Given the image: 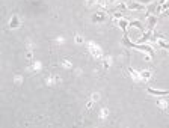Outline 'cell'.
<instances>
[{
	"label": "cell",
	"instance_id": "ac0fdd59",
	"mask_svg": "<svg viewBox=\"0 0 169 128\" xmlns=\"http://www.w3.org/2000/svg\"><path fill=\"white\" fill-rule=\"evenodd\" d=\"M110 63H112V59L110 57H104V68H107Z\"/></svg>",
	"mask_w": 169,
	"mask_h": 128
},
{
	"label": "cell",
	"instance_id": "6da1fadb",
	"mask_svg": "<svg viewBox=\"0 0 169 128\" xmlns=\"http://www.w3.org/2000/svg\"><path fill=\"white\" fill-rule=\"evenodd\" d=\"M122 45L127 47V48H136V50H140V51H145V53H148L151 57L154 56V50L150 47V45H145V44H134L128 39V33L124 32V38H122Z\"/></svg>",
	"mask_w": 169,
	"mask_h": 128
},
{
	"label": "cell",
	"instance_id": "7a4b0ae2",
	"mask_svg": "<svg viewBox=\"0 0 169 128\" xmlns=\"http://www.w3.org/2000/svg\"><path fill=\"white\" fill-rule=\"evenodd\" d=\"M88 47H89V51L92 53V56H94L95 59L101 57V48H100L98 45H95L94 42H88Z\"/></svg>",
	"mask_w": 169,
	"mask_h": 128
},
{
	"label": "cell",
	"instance_id": "ba28073f",
	"mask_svg": "<svg viewBox=\"0 0 169 128\" xmlns=\"http://www.w3.org/2000/svg\"><path fill=\"white\" fill-rule=\"evenodd\" d=\"M104 20H106L104 12H97V14H94V17H92V21L94 23H101V21H104Z\"/></svg>",
	"mask_w": 169,
	"mask_h": 128
},
{
	"label": "cell",
	"instance_id": "d6986e66",
	"mask_svg": "<svg viewBox=\"0 0 169 128\" xmlns=\"http://www.w3.org/2000/svg\"><path fill=\"white\" fill-rule=\"evenodd\" d=\"M137 2L142 5H150V3H152V0H137Z\"/></svg>",
	"mask_w": 169,
	"mask_h": 128
},
{
	"label": "cell",
	"instance_id": "277c9868",
	"mask_svg": "<svg viewBox=\"0 0 169 128\" xmlns=\"http://www.w3.org/2000/svg\"><path fill=\"white\" fill-rule=\"evenodd\" d=\"M127 8H128L130 11H144V9H145V6L142 5V3H139V2H130V3L127 5Z\"/></svg>",
	"mask_w": 169,
	"mask_h": 128
},
{
	"label": "cell",
	"instance_id": "d4e9b609",
	"mask_svg": "<svg viewBox=\"0 0 169 128\" xmlns=\"http://www.w3.org/2000/svg\"><path fill=\"white\" fill-rule=\"evenodd\" d=\"M163 17H169V9H166V11H165V14H163Z\"/></svg>",
	"mask_w": 169,
	"mask_h": 128
},
{
	"label": "cell",
	"instance_id": "7402d4cb",
	"mask_svg": "<svg viewBox=\"0 0 169 128\" xmlns=\"http://www.w3.org/2000/svg\"><path fill=\"white\" fill-rule=\"evenodd\" d=\"M76 41L79 42V44H82V42H83V38H82V36H76Z\"/></svg>",
	"mask_w": 169,
	"mask_h": 128
},
{
	"label": "cell",
	"instance_id": "9a60e30c",
	"mask_svg": "<svg viewBox=\"0 0 169 128\" xmlns=\"http://www.w3.org/2000/svg\"><path fill=\"white\" fill-rule=\"evenodd\" d=\"M30 69H32V71H40V69H41V63H40V62H35Z\"/></svg>",
	"mask_w": 169,
	"mask_h": 128
},
{
	"label": "cell",
	"instance_id": "cb8c5ba5",
	"mask_svg": "<svg viewBox=\"0 0 169 128\" xmlns=\"http://www.w3.org/2000/svg\"><path fill=\"white\" fill-rule=\"evenodd\" d=\"M115 17H116V18H122V14H121V12H116Z\"/></svg>",
	"mask_w": 169,
	"mask_h": 128
},
{
	"label": "cell",
	"instance_id": "484cf974",
	"mask_svg": "<svg viewBox=\"0 0 169 128\" xmlns=\"http://www.w3.org/2000/svg\"><path fill=\"white\" fill-rule=\"evenodd\" d=\"M91 2H94V0H91Z\"/></svg>",
	"mask_w": 169,
	"mask_h": 128
},
{
	"label": "cell",
	"instance_id": "44dd1931",
	"mask_svg": "<svg viewBox=\"0 0 169 128\" xmlns=\"http://www.w3.org/2000/svg\"><path fill=\"white\" fill-rule=\"evenodd\" d=\"M21 82H23V77H21V75H17V77H15V83H17V84H20Z\"/></svg>",
	"mask_w": 169,
	"mask_h": 128
},
{
	"label": "cell",
	"instance_id": "e0dca14e",
	"mask_svg": "<svg viewBox=\"0 0 169 128\" xmlns=\"http://www.w3.org/2000/svg\"><path fill=\"white\" fill-rule=\"evenodd\" d=\"M62 65L65 67V68H73V65H71V63H70V60H62Z\"/></svg>",
	"mask_w": 169,
	"mask_h": 128
},
{
	"label": "cell",
	"instance_id": "603a6c76",
	"mask_svg": "<svg viewBox=\"0 0 169 128\" xmlns=\"http://www.w3.org/2000/svg\"><path fill=\"white\" fill-rule=\"evenodd\" d=\"M26 57H27V59H32V51H30V50L26 51Z\"/></svg>",
	"mask_w": 169,
	"mask_h": 128
},
{
	"label": "cell",
	"instance_id": "5bb4252c",
	"mask_svg": "<svg viewBox=\"0 0 169 128\" xmlns=\"http://www.w3.org/2000/svg\"><path fill=\"white\" fill-rule=\"evenodd\" d=\"M157 44H159L162 48H165V50H169V42H165L163 39H160V36H159V39H157Z\"/></svg>",
	"mask_w": 169,
	"mask_h": 128
},
{
	"label": "cell",
	"instance_id": "7c38bea8",
	"mask_svg": "<svg viewBox=\"0 0 169 128\" xmlns=\"http://www.w3.org/2000/svg\"><path fill=\"white\" fill-rule=\"evenodd\" d=\"M157 106H159V109H162V110H166L169 104H168V101H166V99H159V101H157Z\"/></svg>",
	"mask_w": 169,
	"mask_h": 128
},
{
	"label": "cell",
	"instance_id": "30bf717a",
	"mask_svg": "<svg viewBox=\"0 0 169 128\" xmlns=\"http://www.w3.org/2000/svg\"><path fill=\"white\" fill-rule=\"evenodd\" d=\"M128 72H130V75H132V79L134 82H140V74L137 71H134L133 68H128Z\"/></svg>",
	"mask_w": 169,
	"mask_h": 128
},
{
	"label": "cell",
	"instance_id": "8992f818",
	"mask_svg": "<svg viewBox=\"0 0 169 128\" xmlns=\"http://www.w3.org/2000/svg\"><path fill=\"white\" fill-rule=\"evenodd\" d=\"M20 26V20H18V15H12V18H11V21H9V27L11 29H17Z\"/></svg>",
	"mask_w": 169,
	"mask_h": 128
},
{
	"label": "cell",
	"instance_id": "8fae6325",
	"mask_svg": "<svg viewBox=\"0 0 169 128\" xmlns=\"http://www.w3.org/2000/svg\"><path fill=\"white\" fill-rule=\"evenodd\" d=\"M118 26L124 30V32H127V26H128V21L125 20V18H119V21H118Z\"/></svg>",
	"mask_w": 169,
	"mask_h": 128
},
{
	"label": "cell",
	"instance_id": "4fadbf2b",
	"mask_svg": "<svg viewBox=\"0 0 169 128\" xmlns=\"http://www.w3.org/2000/svg\"><path fill=\"white\" fill-rule=\"evenodd\" d=\"M140 80H148L150 77H151V72L150 71H140Z\"/></svg>",
	"mask_w": 169,
	"mask_h": 128
},
{
	"label": "cell",
	"instance_id": "52a82bcc",
	"mask_svg": "<svg viewBox=\"0 0 169 128\" xmlns=\"http://www.w3.org/2000/svg\"><path fill=\"white\" fill-rule=\"evenodd\" d=\"M45 83L48 86H55V84H59L60 83V79H59V77H56V75H51V77H48V79L45 80Z\"/></svg>",
	"mask_w": 169,
	"mask_h": 128
},
{
	"label": "cell",
	"instance_id": "9c48e42d",
	"mask_svg": "<svg viewBox=\"0 0 169 128\" xmlns=\"http://www.w3.org/2000/svg\"><path fill=\"white\" fill-rule=\"evenodd\" d=\"M128 26H133V27H136V29H139L140 32H145V26L142 24L139 20H134V21H132V23H128Z\"/></svg>",
	"mask_w": 169,
	"mask_h": 128
},
{
	"label": "cell",
	"instance_id": "3957f363",
	"mask_svg": "<svg viewBox=\"0 0 169 128\" xmlns=\"http://www.w3.org/2000/svg\"><path fill=\"white\" fill-rule=\"evenodd\" d=\"M147 92L150 95H154V97H166L169 95V91H162V89H152V87H148Z\"/></svg>",
	"mask_w": 169,
	"mask_h": 128
},
{
	"label": "cell",
	"instance_id": "ffe728a7",
	"mask_svg": "<svg viewBox=\"0 0 169 128\" xmlns=\"http://www.w3.org/2000/svg\"><path fill=\"white\" fill-rule=\"evenodd\" d=\"M91 99H92L94 102L98 101V99H100V94H92V98H91Z\"/></svg>",
	"mask_w": 169,
	"mask_h": 128
},
{
	"label": "cell",
	"instance_id": "5b68a950",
	"mask_svg": "<svg viewBox=\"0 0 169 128\" xmlns=\"http://www.w3.org/2000/svg\"><path fill=\"white\" fill-rule=\"evenodd\" d=\"M147 20H148V30H154V26L157 24L159 18L154 15H147Z\"/></svg>",
	"mask_w": 169,
	"mask_h": 128
},
{
	"label": "cell",
	"instance_id": "2e32d148",
	"mask_svg": "<svg viewBox=\"0 0 169 128\" xmlns=\"http://www.w3.org/2000/svg\"><path fill=\"white\" fill-rule=\"evenodd\" d=\"M107 109H101V114H100V116H101V119H106L107 118Z\"/></svg>",
	"mask_w": 169,
	"mask_h": 128
}]
</instances>
